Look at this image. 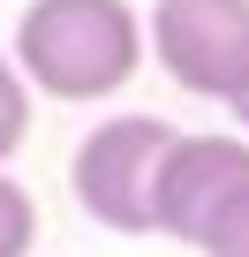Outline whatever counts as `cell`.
<instances>
[{"label": "cell", "instance_id": "cell-1", "mask_svg": "<svg viewBox=\"0 0 249 257\" xmlns=\"http://www.w3.org/2000/svg\"><path fill=\"white\" fill-rule=\"evenodd\" d=\"M8 61L23 68L31 98L91 106L144 68V16L129 0H31L16 16Z\"/></svg>", "mask_w": 249, "mask_h": 257}, {"label": "cell", "instance_id": "cell-2", "mask_svg": "<svg viewBox=\"0 0 249 257\" xmlns=\"http://www.w3.org/2000/svg\"><path fill=\"white\" fill-rule=\"evenodd\" d=\"M166 137H174V121H159V113H113V121H98L68 152L76 212L91 227H106V234H151V174H159Z\"/></svg>", "mask_w": 249, "mask_h": 257}, {"label": "cell", "instance_id": "cell-3", "mask_svg": "<svg viewBox=\"0 0 249 257\" xmlns=\"http://www.w3.org/2000/svg\"><path fill=\"white\" fill-rule=\"evenodd\" d=\"M144 53L189 98L234 106V91L249 83V0H151Z\"/></svg>", "mask_w": 249, "mask_h": 257}, {"label": "cell", "instance_id": "cell-4", "mask_svg": "<svg viewBox=\"0 0 249 257\" xmlns=\"http://www.w3.org/2000/svg\"><path fill=\"white\" fill-rule=\"evenodd\" d=\"M249 182V137H226V128H174L159 174H151V234L196 242L211 227V212Z\"/></svg>", "mask_w": 249, "mask_h": 257}, {"label": "cell", "instance_id": "cell-5", "mask_svg": "<svg viewBox=\"0 0 249 257\" xmlns=\"http://www.w3.org/2000/svg\"><path fill=\"white\" fill-rule=\"evenodd\" d=\"M38 249V197L0 167V257H31Z\"/></svg>", "mask_w": 249, "mask_h": 257}, {"label": "cell", "instance_id": "cell-6", "mask_svg": "<svg viewBox=\"0 0 249 257\" xmlns=\"http://www.w3.org/2000/svg\"><path fill=\"white\" fill-rule=\"evenodd\" d=\"M23 144H31V83H23V68L8 53H0V167H8Z\"/></svg>", "mask_w": 249, "mask_h": 257}, {"label": "cell", "instance_id": "cell-7", "mask_svg": "<svg viewBox=\"0 0 249 257\" xmlns=\"http://www.w3.org/2000/svg\"><path fill=\"white\" fill-rule=\"evenodd\" d=\"M189 249H196V257H249V182L211 212V227H204Z\"/></svg>", "mask_w": 249, "mask_h": 257}, {"label": "cell", "instance_id": "cell-8", "mask_svg": "<svg viewBox=\"0 0 249 257\" xmlns=\"http://www.w3.org/2000/svg\"><path fill=\"white\" fill-rule=\"evenodd\" d=\"M234 113H241V128H249V83H241V91H234Z\"/></svg>", "mask_w": 249, "mask_h": 257}]
</instances>
